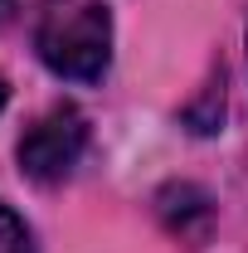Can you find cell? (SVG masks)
Instances as JSON below:
<instances>
[{
    "label": "cell",
    "mask_w": 248,
    "mask_h": 253,
    "mask_svg": "<svg viewBox=\"0 0 248 253\" xmlns=\"http://www.w3.org/2000/svg\"><path fill=\"white\" fill-rule=\"evenodd\" d=\"M156 210H161L165 229L180 234V239H190V244H200V239L209 234V224H214V205H209V195H205L200 185H190V180L165 185L161 195H156Z\"/></svg>",
    "instance_id": "3957f363"
},
{
    "label": "cell",
    "mask_w": 248,
    "mask_h": 253,
    "mask_svg": "<svg viewBox=\"0 0 248 253\" xmlns=\"http://www.w3.org/2000/svg\"><path fill=\"white\" fill-rule=\"evenodd\" d=\"M5 97H10V88H5V78H0V107H5Z\"/></svg>",
    "instance_id": "8992f818"
},
{
    "label": "cell",
    "mask_w": 248,
    "mask_h": 253,
    "mask_svg": "<svg viewBox=\"0 0 248 253\" xmlns=\"http://www.w3.org/2000/svg\"><path fill=\"white\" fill-rule=\"evenodd\" d=\"M0 253H34V239L30 229H25V219L0 200Z\"/></svg>",
    "instance_id": "277c9868"
},
{
    "label": "cell",
    "mask_w": 248,
    "mask_h": 253,
    "mask_svg": "<svg viewBox=\"0 0 248 253\" xmlns=\"http://www.w3.org/2000/svg\"><path fill=\"white\" fill-rule=\"evenodd\" d=\"M83 151H88V117L59 102L20 136V170L39 185H54L83 161Z\"/></svg>",
    "instance_id": "7a4b0ae2"
},
{
    "label": "cell",
    "mask_w": 248,
    "mask_h": 253,
    "mask_svg": "<svg viewBox=\"0 0 248 253\" xmlns=\"http://www.w3.org/2000/svg\"><path fill=\"white\" fill-rule=\"evenodd\" d=\"M34 5H44V10H49L54 0H0V25H10L15 15H25V10H34Z\"/></svg>",
    "instance_id": "5b68a950"
},
{
    "label": "cell",
    "mask_w": 248,
    "mask_h": 253,
    "mask_svg": "<svg viewBox=\"0 0 248 253\" xmlns=\"http://www.w3.org/2000/svg\"><path fill=\"white\" fill-rule=\"evenodd\" d=\"M34 49L59 78L97 83L112 63V10L102 0H54L34 30Z\"/></svg>",
    "instance_id": "6da1fadb"
}]
</instances>
